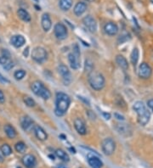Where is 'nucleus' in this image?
<instances>
[{"label": "nucleus", "instance_id": "nucleus-1", "mask_svg": "<svg viewBox=\"0 0 153 168\" xmlns=\"http://www.w3.org/2000/svg\"><path fill=\"white\" fill-rule=\"evenodd\" d=\"M71 104L70 97L64 93H57L55 99V114L58 117H61L66 114Z\"/></svg>", "mask_w": 153, "mask_h": 168}, {"label": "nucleus", "instance_id": "nucleus-2", "mask_svg": "<svg viewBox=\"0 0 153 168\" xmlns=\"http://www.w3.org/2000/svg\"><path fill=\"white\" fill-rule=\"evenodd\" d=\"M88 81L90 87L96 91H100L105 87V83H106L105 77L99 71H96L94 70L90 71L88 75Z\"/></svg>", "mask_w": 153, "mask_h": 168}, {"label": "nucleus", "instance_id": "nucleus-3", "mask_svg": "<svg viewBox=\"0 0 153 168\" xmlns=\"http://www.w3.org/2000/svg\"><path fill=\"white\" fill-rule=\"evenodd\" d=\"M101 148L105 154L111 155L114 153V151L116 149V143L112 139L106 138L102 141Z\"/></svg>", "mask_w": 153, "mask_h": 168}, {"label": "nucleus", "instance_id": "nucleus-4", "mask_svg": "<svg viewBox=\"0 0 153 168\" xmlns=\"http://www.w3.org/2000/svg\"><path fill=\"white\" fill-rule=\"evenodd\" d=\"M32 58L37 63H43L47 59V52L42 47H36L32 52Z\"/></svg>", "mask_w": 153, "mask_h": 168}, {"label": "nucleus", "instance_id": "nucleus-5", "mask_svg": "<svg viewBox=\"0 0 153 168\" xmlns=\"http://www.w3.org/2000/svg\"><path fill=\"white\" fill-rule=\"evenodd\" d=\"M54 32L55 37H57L60 40H64L67 37L68 32H67V28L66 27L65 25H63L62 23H57L55 24V27H54Z\"/></svg>", "mask_w": 153, "mask_h": 168}, {"label": "nucleus", "instance_id": "nucleus-6", "mask_svg": "<svg viewBox=\"0 0 153 168\" xmlns=\"http://www.w3.org/2000/svg\"><path fill=\"white\" fill-rule=\"evenodd\" d=\"M83 23L85 27L88 30V31L95 33L97 31V23L95 19L91 15H87L83 19Z\"/></svg>", "mask_w": 153, "mask_h": 168}, {"label": "nucleus", "instance_id": "nucleus-7", "mask_svg": "<svg viewBox=\"0 0 153 168\" xmlns=\"http://www.w3.org/2000/svg\"><path fill=\"white\" fill-rule=\"evenodd\" d=\"M138 73L139 77H141L143 79H147L152 76V70L151 66H149L147 63H142V64H140V66H139Z\"/></svg>", "mask_w": 153, "mask_h": 168}, {"label": "nucleus", "instance_id": "nucleus-8", "mask_svg": "<svg viewBox=\"0 0 153 168\" xmlns=\"http://www.w3.org/2000/svg\"><path fill=\"white\" fill-rule=\"evenodd\" d=\"M58 72L61 75L65 85H69V83L72 81V76H71L70 71L67 68V66L60 65L58 67Z\"/></svg>", "mask_w": 153, "mask_h": 168}, {"label": "nucleus", "instance_id": "nucleus-9", "mask_svg": "<svg viewBox=\"0 0 153 168\" xmlns=\"http://www.w3.org/2000/svg\"><path fill=\"white\" fill-rule=\"evenodd\" d=\"M22 163L27 168H35L37 166V160L32 154H27L23 156Z\"/></svg>", "mask_w": 153, "mask_h": 168}, {"label": "nucleus", "instance_id": "nucleus-10", "mask_svg": "<svg viewBox=\"0 0 153 168\" xmlns=\"http://www.w3.org/2000/svg\"><path fill=\"white\" fill-rule=\"evenodd\" d=\"M20 122H21V127H22V128L24 130V131L26 132L31 131V130L32 129V127H34L32 120L29 117H27V116L22 117Z\"/></svg>", "mask_w": 153, "mask_h": 168}, {"label": "nucleus", "instance_id": "nucleus-11", "mask_svg": "<svg viewBox=\"0 0 153 168\" xmlns=\"http://www.w3.org/2000/svg\"><path fill=\"white\" fill-rule=\"evenodd\" d=\"M104 30H105V32L108 34L109 36H115L118 32V26L116 23L110 21L105 25Z\"/></svg>", "mask_w": 153, "mask_h": 168}, {"label": "nucleus", "instance_id": "nucleus-12", "mask_svg": "<svg viewBox=\"0 0 153 168\" xmlns=\"http://www.w3.org/2000/svg\"><path fill=\"white\" fill-rule=\"evenodd\" d=\"M74 127L77 132L80 134V135H85L87 133V129H86V126L84 122L81 119V118H76L74 121Z\"/></svg>", "mask_w": 153, "mask_h": 168}, {"label": "nucleus", "instance_id": "nucleus-13", "mask_svg": "<svg viewBox=\"0 0 153 168\" xmlns=\"http://www.w3.org/2000/svg\"><path fill=\"white\" fill-rule=\"evenodd\" d=\"M68 61L70 63V66L73 70H78L80 66L79 63V57L74 54L73 53H71L68 54Z\"/></svg>", "mask_w": 153, "mask_h": 168}, {"label": "nucleus", "instance_id": "nucleus-14", "mask_svg": "<svg viewBox=\"0 0 153 168\" xmlns=\"http://www.w3.org/2000/svg\"><path fill=\"white\" fill-rule=\"evenodd\" d=\"M10 43L15 48H21L26 44V39L22 35H15L11 37Z\"/></svg>", "mask_w": 153, "mask_h": 168}, {"label": "nucleus", "instance_id": "nucleus-15", "mask_svg": "<svg viewBox=\"0 0 153 168\" xmlns=\"http://www.w3.org/2000/svg\"><path fill=\"white\" fill-rule=\"evenodd\" d=\"M41 23H42V27L44 30V31H49L50 30L51 26H52V22H51L50 17L49 14L45 13L42 15Z\"/></svg>", "mask_w": 153, "mask_h": 168}, {"label": "nucleus", "instance_id": "nucleus-16", "mask_svg": "<svg viewBox=\"0 0 153 168\" xmlns=\"http://www.w3.org/2000/svg\"><path fill=\"white\" fill-rule=\"evenodd\" d=\"M88 162L92 168H101L102 166H103V163L100 160V158L96 157L95 155H92V156L88 155Z\"/></svg>", "mask_w": 153, "mask_h": 168}, {"label": "nucleus", "instance_id": "nucleus-17", "mask_svg": "<svg viewBox=\"0 0 153 168\" xmlns=\"http://www.w3.org/2000/svg\"><path fill=\"white\" fill-rule=\"evenodd\" d=\"M34 133H35V136L37 137V139L41 140V141H44V140L48 139V134L39 126H35L34 127Z\"/></svg>", "mask_w": 153, "mask_h": 168}, {"label": "nucleus", "instance_id": "nucleus-18", "mask_svg": "<svg viewBox=\"0 0 153 168\" xmlns=\"http://www.w3.org/2000/svg\"><path fill=\"white\" fill-rule=\"evenodd\" d=\"M87 9V5L85 3L83 2H78L76 4L75 7H74V14L77 15V16H81L83 15Z\"/></svg>", "mask_w": 153, "mask_h": 168}, {"label": "nucleus", "instance_id": "nucleus-19", "mask_svg": "<svg viewBox=\"0 0 153 168\" xmlns=\"http://www.w3.org/2000/svg\"><path fill=\"white\" fill-rule=\"evenodd\" d=\"M133 109L137 113V115H142L143 113H145L147 109H146L145 104L142 102V101H136L134 103V104L133 105Z\"/></svg>", "mask_w": 153, "mask_h": 168}, {"label": "nucleus", "instance_id": "nucleus-20", "mask_svg": "<svg viewBox=\"0 0 153 168\" xmlns=\"http://www.w3.org/2000/svg\"><path fill=\"white\" fill-rule=\"evenodd\" d=\"M150 119H151V112L147 110L142 115L138 116V122L141 126H146L150 122Z\"/></svg>", "mask_w": 153, "mask_h": 168}, {"label": "nucleus", "instance_id": "nucleus-21", "mask_svg": "<svg viewBox=\"0 0 153 168\" xmlns=\"http://www.w3.org/2000/svg\"><path fill=\"white\" fill-rule=\"evenodd\" d=\"M116 129L117 131L122 134V135H124V136H129V132H131V129L129 127V126L127 124H117V127H116Z\"/></svg>", "mask_w": 153, "mask_h": 168}, {"label": "nucleus", "instance_id": "nucleus-22", "mask_svg": "<svg viewBox=\"0 0 153 168\" xmlns=\"http://www.w3.org/2000/svg\"><path fill=\"white\" fill-rule=\"evenodd\" d=\"M31 88H32V92H33L35 94L38 96L39 94H40V92L42 91V89L44 88V84H43V82H41V81H35L32 82Z\"/></svg>", "mask_w": 153, "mask_h": 168}, {"label": "nucleus", "instance_id": "nucleus-23", "mask_svg": "<svg viewBox=\"0 0 153 168\" xmlns=\"http://www.w3.org/2000/svg\"><path fill=\"white\" fill-rule=\"evenodd\" d=\"M17 15L20 19H22L23 21L29 22L31 21V15L30 14L24 9H19L17 11Z\"/></svg>", "mask_w": 153, "mask_h": 168}, {"label": "nucleus", "instance_id": "nucleus-24", "mask_svg": "<svg viewBox=\"0 0 153 168\" xmlns=\"http://www.w3.org/2000/svg\"><path fill=\"white\" fill-rule=\"evenodd\" d=\"M55 155L58 157L59 159H60L61 161H66V162H68V161H70V157H69V155H68L66 151H64L63 149H57L55 150Z\"/></svg>", "mask_w": 153, "mask_h": 168}, {"label": "nucleus", "instance_id": "nucleus-25", "mask_svg": "<svg viewBox=\"0 0 153 168\" xmlns=\"http://www.w3.org/2000/svg\"><path fill=\"white\" fill-rule=\"evenodd\" d=\"M116 61H117V65L120 66L122 69L127 70L129 68V63H128L127 59L124 58L123 55H117L116 57Z\"/></svg>", "mask_w": 153, "mask_h": 168}, {"label": "nucleus", "instance_id": "nucleus-26", "mask_svg": "<svg viewBox=\"0 0 153 168\" xmlns=\"http://www.w3.org/2000/svg\"><path fill=\"white\" fill-rule=\"evenodd\" d=\"M59 6L63 11H67L73 6V0H60Z\"/></svg>", "mask_w": 153, "mask_h": 168}, {"label": "nucleus", "instance_id": "nucleus-27", "mask_svg": "<svg viewBox=\"0 0 153 168\" xmlns=\"http://www.w3.org/2000/svg\"><path fill=\"white\" fill-rule=\"evenodd\" d=\"M4 132L9 139H15L16 137V131H15V128L10 125L8 124L4 127Z\"/></svg>", "mask_w": 153, "mask_h": 168}, {"label": "nucleus", "instance_id": "nucleus-28", "mask_svg": "<svg viewBox=\"0 0 153 168\" xmlns=\"http://www.w3.org/2000/svg\"><path fill=\"white\" fill-rule=\"evenodd\" d=\"M139 49L137 48H134L132 50L131 54H130V60H131V63L134 66H136V64H137L139 60Z\"/></svg>", "mask_w": 153, "mask_h": 168}, {"label": "nucleus", "instance_id": "nucleus-29", "mask_svg": "<svg viewBox=\"0 0 153 168\" xmlns=\"http://www.w3.org/2000/svg\"><path fill=\"white\" fill-rule=\"evenodd\" d=\"M0 149H1V152L2 154L4 155V156H9V155H10L11 154H12V149L10 148V146L7 144H3L1 148H0Z\"/></svg>", "mask_w": 153, "mask_h": 168}, {"label": "nucleus", "instance_id": "nucleus-30", "mask_svg": "<svg viewBox=\"0 0 153 168\" xmlns=\"http://www.w3.org/2000/svg\"><path fill=\"white\" fill-rule=\"evenodd\" d=\"M15 149L18 153H24L27 149V146L23 142H18L15 145Z\"/></svg>", "mask_w": 153, "mask_h": 168}, {"label": "nucleus", "instance_id": "nucleus-31", "mask_svg": "<svg viewBox=\"0 0 153 168\" xmlns=\"http://www.w3.org/2000/svg\"><path fill=\"white\" fill-rule=\"evenodd\" d=\"M38 96L41 97V98L44 99H49L51 97V94L50 92V90L44 87V88L42 89V91L40 92V94H39Z\"/></svg>", "mask_w": 153, "mask_h": 168}, {"label": "nucleus", "instance_id": "nucleus-32", "mask_svg": "<svg viewBox=\"0 0 153 168\" xmlns=\"http://www.w3.org/2000/svg\"><path fill=\"white\" fill-rule=\"evenodd\" d=\"M26 71H24V70H18V71H16L14 74V76H15V78L16 80H22L24 78V76H26Z\"/></svg>", "mask_w": 153, "mask_h": 168}, {"label": "nucleus", "instance_id": "nucleus-33", "mask_svg": "<svg viewBox=\"0 0 153 168\" xmlns=\"http://www.w3.org/2000/svg\"><path fill=\"white\" fill-rule=\"evenodd\" d=\"M24 103L28 106V107H34L36 103L34 101V99L32 98H31L29 96H27L24 98Z\"/></svg>", "mask_w": 153, "mask_h": 168}, {"label": "nucleus", "instance_id": "nucleus-34", "mask_svg": "<svg viewBox=\"0 0 153 168\" xmlns=\"http://www.w3.org/2000/svg\"><path fill=\"white\" fill-rule=\"evenodd\" d=\"M93 68H94V66H93L92 62L90 60H86L85 61V70H86V71H88V73H89L90 71H93Z\"/></svg>", "mask_w": 153, "mask_h": 168}, {"label": "nucleus", "instance_id": "nucleus-35", "mask_svg": "<svg viewBox=\"0 0 153 168\" xmlns=\"http://www.w3.org/2000/svg\"><path fill=\"white\" fill-rule=\"evenodd\" d=\"M14 62L13 61H11V60H9L8 63H6L4 66H3V67H4V70H6V71H9V70H11L13 67H14Z\"/></svg>", "mask_w": 153, "mask_h": 168}, {"label": "nucleus", "instance_id": "nucleus-36", "mask_svg": "<svg viewBox=\"0 0 153 168\" xmlns=\"http://www.w3.org/2000/svg\"><path fill=\"white\" fill-rule=\"evenodd\" d=\"M10 60V59L9 58H7V57H4V56H0V64L2 65V66H4L6 63H8L9 61Z\"/></svg>", "mask_w": 153, "mask_h": 168}, {"label": "nucleus", "instance_id": "nucleus-37", "mask_svg": "<svg viewBox=\"0 0 153 168\" xmlns=\"http://www.w3.org/2000/svg\"><path fill=\"white\" fill-rule=\"evenodd\" d=\"M2 55L3 56H4V57H7V58H9L10 57V54H9V52L8 51L7 49H3L2 50Z\"/></svg>", "mask_w": 153, "mask_h": 168}, {"label": "nucleus", "instance_id": "nucleus-38", "mask_svg": "<svg viewBox=\"0 0 153 168\" xmlns=\"http://www.w3.org/2000/svg\"><path fill=\"white\" fill-rule=\"evenodd\" d=\"M114 117H116L117 120H119V121H124V116H122V115H120V114H118V113H115V114H114Z\"/></svg>", "mask_w": 153, "mask_h": 168}, {"label": "nucleus", "instance_id": "nucleus-39", "mask_svg": "<svg viewBox=\"0 0 153 168\" xmlns=\"http://www.w3.org/2000/svg\"><path fill=\"white\" fill-rule=\"evenodd\" d=\"M5 100V98H4V94L3 93L2 90H0V103H4Z\"/></svg>", "mask_w": 153, "mask_h": 168}, {"label": "nucleus", "instance_id": "nucleus-40", "mask_svg": "<svg viewBox=\"0 0 153 168\" xmlns=\"http://www.w3.org/2000/svg\"><path fill=\"white\" fill-rule=\"evenodd\" d=\"M147 105H148V107L151 109V110L153 111V99H150V100H148V102H147Z\"/></svg>", "mask_w": 153, "mask_h": 168}, {"label": "nucleus", "instance_id": "nucleus-41", "mask_svg": "<svg viewBox=\"0 0 153 168\" xmlns=\"http://www.w3.org/2000/svg\"><path fill=\"white\" fill-rule=\"evenodd\" d=\"M0 81L1 82H4V83H8V82H9V81L6 79L5 77H4L1 74H0Z\"/></svg>", "mask_w": 153, "mask_h": 168}, {"label": "nucleus", "instance_id": "nucleus-42", "mask_svg": "<svg viewBox=\"0 0 153 168\" xmlns=\"http://www.w3.org/2000/svg\"><path fill=\"white\" fill-rule=\"evenodd\" d=\"M28 54H29V47H27V49H25L24 51H23V55L25 57H27Z\"/></svg>", "mask_w": 153, "mask_h": 168}, {"label": "nucleus", "instance_id": "nucleus-43", "mask_svg": "<svg viewBox=\"0 0 153 168\" xmlns=\"http://www.w3.org/2000/svg\"><path fill=\"white\" fill-rule=\"evenodd\" d=\"M102 115H103V117H105V119H106V120H109L110 118H111V114H110V113L103 112V113H102Z\"/></svg>", "mask_w": 153, "mask_h": 168}, {"label": "nucleus", "instance_id": "nucleus-44", "mask_svg": "<svg viewBox=\"0 0 153 168\" xmlns=\"http://www.w3.org/2000/svg\"><path fill=\"white\" fill-rule=\"evenodd\" d=\"M56 168H67L66 166H64V165H58Z\"/></svg>", "mask_w": 153, "mask_h": 168}, {"label": "nucleus", "instance_id": "nucleus-45", "mask_svg": "<svg viewBox=\"0 0 153 168\" xmlns=\"http://www.w3.org/2000/svg\"><path fill=\"white\" fill-rule=\"evenodd\" d=\"M4 157L2 156V154H0V163L4 162Z\"/></svg>", "mask_w": 153, "mask_h": 168}, {"label": "nucleus", "instance_id": "nucleus-46", "mask_svg": "<svg viewBox=\"0 0 153 168\" xmlns=\"http://www.w3.org/2000/svg\"><path fill=\"white\" fill-rule=\"evenodd\" d=\"M60 138H62L61 139H66V137H65V135H63V134H60Z\"/></svg>", "mask_w": 153, "mask_h": 168}, {"label": "nucleus", "instance_id": "nucleus-47", "mask_svg": "<svg viewBox=\"0 0 153 168\" xmlns=\"http://www.w3.org/2000/svg\"><path fill=\"white\" fill-rule=\"evenodd\" d=\"M49 156L50 157V158H51V159H52V160H55V156H54V155H51V154H50Z\"/></svg>", "mask_w": 153, "mask_h": 168}, {"label": "nucleus", "instance_id": "nucleus-48", "mask_svg": "<svg viewBox=\"0 0 153 168\" xmlns=\"http://www.w3.org/2000/svg\"><path fill=\"white\" fill-rule=\"evenodd\" d=\"M88 2H92V1H94V0H87Z\"/></svg>", "mask_w": 153, "mask_h": 168}, {"label": "nucleus", "instance_id": "nucleus-49", "mask_svg": "<svg viewBox=\"0 0 153 168\" xmlns=\"http://www.w3.org/2000/svg\"><path fill=\"white\" fill-rule=\"evenodd\" d=\"M150 1H151V2H152V3L153 4V0H150Z\"/></svg>", "mask_w": 153, "mask_h": 168}, {"label": "nucleus", "instance_id": "nucleus-50", "mask_svg": "<svg viewBox=\"0 0 153 168\" xmlns=\"http://www.w3.org/2000/svg\"><path fill=\"white\" fill-rule=\"evenodd\" d=\"M35 1H36V2H37V1H38V0H35Z\"/></svg>", "mask_w": 153, "mask_h": 168}, {"label": "nucleus", "instance_id": "nucleus-51", "mask_svg": "<svg viewBox=\"0 0 153 168\" xmlns=\"http://www.w3.org/2000/svg\"><path fill=\"white\" fill-rule=\"evenodd\" d=\"M16 168H22V167H16Z\"/></svg>", "mask_w": 153, "mask_h": 168}]
</instances>
